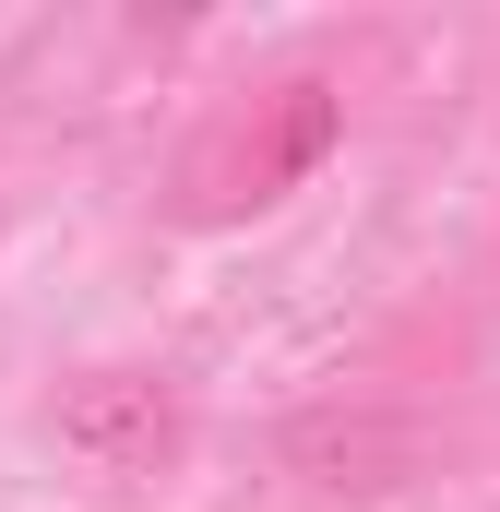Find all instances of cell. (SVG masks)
Wrapping results in <instances>:
<instances>
[{"label": "cell", "mask_w": 500, "mask_h": 512, "mask_svg": "<svg viewBox=\"0 0 500 512\" xmlns=\"http://www.w3.org/2000/svg\"><path fill=\"white\" fill-rule=\"evenodd\" d=\"M179 441H191V405L155 370H96L60 393V453H84L96 477H155Z\"/></svg>", "instance_id": "obj_1"}, {"label": "cell", "mask_w": 500, "mask_h": 512, "mask_svg": "<svg viewBox=\"0 0 500 512\" xmlns=\"http://www.w3.org/2000/svg\"><path fill=\"white\" fill-rule=\"evenodd\" d=\"M286 453H298L322 489H393V477L429 453V429H405V417H310Z\"/></svg>", "instance_id": "obj_2"}]
</instances>
